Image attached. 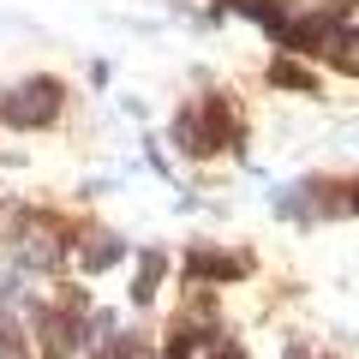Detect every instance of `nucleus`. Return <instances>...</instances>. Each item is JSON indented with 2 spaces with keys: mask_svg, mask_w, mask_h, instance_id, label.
<instances>
[{
  "mask_svg": "<svg viewBox=\"0 0 359 359\" xmlns=\"http://www.w3.org/2000/svg\"><path fill=\"white\" fill-rule=\"evenodd\" d=\"M186 276H192V282H240V276H252V257H228V252H216V245H198V252L186 257Z\"/></svg>",
  "mask_w": 359,
  "mask_h": 359,
  "instance_id": "obj_5",
  "label": "nucleus"
},
{
  "mask_svg": "<svg viewBox=\"0 0 359 359\" xmlns=\"http://www.w3.org/2000/svg\"><path fill=\"white\" fill-rule=\"evenodd\" d=\"M347 6H318V13H299L294 25H287V36H282V48H299V54H311V60H330L335 66V54H341V42H347Z\"/></svg>",
  "mask_w": 359,
  "mask_h": 359,
  "instance_id": "obj_3",
  "label": "nucleus"
},
{
  "mask_svg": "<svg viewBox=\"0 0 359 359\" xmlns=\"http://www.w3.org/2000/svg\"><path fill=\"white\" fill-rule=\"evenodd\" d=\"M174 144L186 156H210V150H240V114L233 102L210 96V102H192L186 114L174 120Z\"/></svg>",
  "mask_w": 359,
  "mask_h": 359,
  "instance_id": "obj_1",
  "label": "nucleus"
},
{
  "mask_svg": "<svg viewBox=\"0 0 359 359\" xmlns=\"http://www.w3.org/2000/svg\"><path fill=\"white\" fill-rule=\"evenodd\" d=\"M335 66H341V72H359V25H347V42H341V54H335Z\"/></svg>",
  "mask_w": 359,
  "mask_h": 359,
  "instance_id": "obj_10",
  "label": "nucleus"
},
{
  "mask_svg": "<svg viewBox=\"0 0 359 359\" xmlns=\"http://www.w3.org/2000/svg\"><path fill=\"white\" fill-rule=\"evenodd\" d=\"M282 359H311V347H299V341H294V347H287Z\"/></svg>",
  "mask_w": 359,
  "mask_h": 359,
  "instance_id": "obj_11",
  "label": "nucleus"
},
{
  "mask_svg": "<svg viewBox=\"0 0 359 359\" xmlns=\"http://www.w3.org/2000/svg\"><path fill=\"white\" fill-rule=\"evenodd\" d=\"M13 252H18V264H25V269H60V257H66V233H60V222H48V216H25V222H18Z\"/></svg>",
  "mask_w": 359,
  "mask_h": 359,
  "instance_id": "obj_4",
  "label": "nucleus"
},
{
  "mask_svg": "<svg viewBox=\"0 0 359 359\" xmlns=\"http://www.w3.org/2000/svg\"><path fill=\"white\" fill-rule=\"evenodd\" d=\"M162 276H168V257H162V252H144V257H138V282H132V299L150 306V294L162 287Z\"/></svg>",
  "mask_w": 359,
  "mask_h": 359,
  "instance_id": "obj_7",
  "label": "nucleus"
},
{
  "mask_svg": "<svg viewBox=\"0 0 359 359\" xmlns=\"http://www.w3.org/2000/svg\"><path fill=\"white\" fill-rule=\"evenodd\" d=\"M60 108H66V84H60V78H48V72L25 78V84H13L6 96H0V120H6V126H18V132L54 126V120H60Z\"/></svg>",
  "mask_w": 359,
  "mask_h": 359,
  "instance_id": "obj_2",
  "label": "nucleus"
},
{
  "mask_svg": "<svg viewBox=\"0 0 359 359\" xmlns=\"http://www.w3.org/2000/svg\"><path fill=\"white\" fill-rule=\"evenodd\" d=\"M120 257H126V245H120L114 233H102V228H90L84 240H78V269H84V276H102V269H114Z\"/></svg>",
  "mask_w": 359,
  "mask_h": 359,
  "instance_id": "obj_6",
  "label": "nucleus"
},
{
  "mask_svg": "<svg viewBox=\"0 0 359 359\" xmlns=\"http://www.w3.org/2000/svg\"><path fill=\"white\" fill-rule=\"evenodd\" d=\"M269 84H276V90H306V96H311L318 78H311L306 66H294V60H276V66H269Z\"/></svg>",
  "mask_w": 359,
  "mask_h": 359,
  "instance_id": "obj_8",
  "label": "nucleus"
},
{
  "mask_svg": "<svg viewBox=\"0 0 359 359\" xmlns=\"http://www.w3.org/2000/svg\"><path fill=\"white\" fill-rule=\"evenodd\" d=\"M192 359H252V353H245L240 341H228V335H222V341H204V347H198Z\"/></svg>",
  "mask_w": 359,
  "mask_h": 359,
  "instance_id": "obj_9",
  "label": "nucleus"
}]
</instances>
